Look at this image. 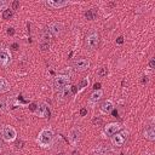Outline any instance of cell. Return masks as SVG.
Here are the masks:
<instances>
[{"label": "cell", "mask_w": 155, "mask_h": 155, "mask_svg": "<svg viewBox=\"0 0 155 155\" xmlns=\"http://www.w3.org/2000/svg\"><path fill=\"white\" fill-rule=\"evenodd\" d=\"M53 140H54V133H53V131L50 127L42 128L39 132L38 137H36V143L41 148H48V147H51L52 143H53Z\"/></svg>", "instance_id": "1"}, {"label": "cell", "mask_w": 155, "mask_h": 155, "mask_svg": "<svg viewBox=\"0 0 155 155\" xmlns=\"http://www.w3.org/2000/svg\"><path fill=\"white\" fill-rule=\"evenodd\" d=\"M1 137L6 142L11 143V142L16 140V138H17V131L15 130V127H12L10 125H5L2 127V130H1Z\"/></svg>", "instance_id": "2"}, {"label": "cell", "mask_w": 155, "mask_h": 155, "mask_svg": "<svg viewBox=\"0 0 155 155\" xmlns=\"http://www.w3.org/2000/svg\"><path fill=\"white\" fill-rule=\"evenodd\" d=\"M70 85V76L69 75H57L53 80V87L56 91H61L65 86Z\"/></svg>", "instance_id": "3"}, {"label": "cell", "mask_w": 155, "mask_h": 155, "mask_svg": "<svg viewBox=\"0 0 155 155\" xmlns=\"http://www.w3.org/2000/svg\"><path fill=\"white\" fill-rule=\"evenodd\" d=\"M90 61L87 58H79L76 59L74 63H73V68L75 71H79V73H82L85 70H87L90 68Z\"/></svg>", "instance_id": "4"}, {"label": "cell", "mask_w": 155, "mask_h": 155, "mask_svg": "<svg viewBox=\"0 0 155 155\" xmlns=\"http://www.w3.org/2000/svg\"><path fill=\"white\" fill-rule=\"evenodd\" d=\"M11 62H12V56L10 51L6 48H0V65L2 68H7L10 67Z\"/></svg>", "instance_id": "5"}, {"label": "cell", "mask_w": 155, "mask_h": 155, "mask_svg": "<svg viewBox=\"0 0 155 155\" xmlns=\"http://www.w3.org/2000/svg\"><path fill=\"white\" fill-rule=\"evenodd\" d=\"M63 30H64V24L62 22H52L48 24V31L51 33L52 36L62 35Z\"/></svg>", "instance_id": "6"}, {"label": "cell", "mask_w": 155, "mask_h": 155, "mask_svg": "<svg viewBox=\"0 0 155 155\" xmlns=\"http://www.w3.org/2000/svg\"><path fill=\"white\" fill-rule=\"evenodd\" d=\"M86 45H87L88 48L96 50L98 47V45H99V35L97 33H94V31L90 33L87 35V38H86Z\"/></svg>", "instance_id": "7"}, {"label": "cell", "mask_w": 155, "mask_h": 155, "mask_svg": "<svg viewBox=\"0 0 155 155\" xmlns=\"http://www.w3.org/2000/svg\"><path fill=\"white\" fill-rule=\"evenodd\" d=\"M127 134H128V132H126V131L115 133L114 136H111V144L115 145V147H121V145H124V143H125V140H126V138H127Z\"/></svg>", "instance_id": "8"}, {"label": "cell", "mask_w": 155, "mask_h": 155, "mask_svg": "<svg viewBox=\"0 0 155 155\" xmlns=\"http://www.w3.org/2000/svg\"><path fill=\"white\" fill-rule=\"evenodd\" d=\"M80 136H81V131L78 128V127H73L69 132H68V139H69V143L71 145H76L80 140Z\"/></svg>", "instance_id": "9"}, {"label": "cell", "mask_w": 155, "mask_h": 155, "mask_svg": "<svg viewBox=\"0 0 155 155\" xmlns=\"http://www.w3.org/2000/svg\"><path fill=\"white\" fill-rule=\"evenodd\" d=\"M121 130H122V126L120 124H117V122H110V124H108L104 127V133L107 136H110L111 137V136H114L115 133H117Z\"/></svg>", "instance_id": "10"}, {"label": "cell", "mask_w": 155, "mask_h": 155, "mask_svg": "<svg viewBox=\"0 0 155 155\" xmlns=\"http://www.w3.org/2000/svg\"><path fill=\"white\" fill-rule=\"evenodd\" d=\"M71 94H73V86L68 85L64 88H62L61 91H58V99L67 101V99H69V97H71Z\"/></svg>", "instance_id": "11"}, {"label": "cell", "mask_w": 155, "mask_h": 155, "mask_svg": "<svg viewBox=\"0 0 155 155\" xmlns=\"http://www.w3.org/2000/svg\"><path fill=\"white\" fill-rule=\"evenodd\" d=\"M46 5L51 8H63L65 6L69 5V1H65V0H47L46 1Z\"/></svg>", "instance_id": "12"}, {"label": "cell", "mask_w": 155, "mask_h": 155, "mask_svg": "<svg viewBox=\"0 0 155 155\" xmlns=\"http://www.w3.org/2000/svg\"><path fill=\"white\" fill-rule=\"evenodd\" d=\"M34 113H35V115L39 116V117H46V116H48V114H50L48 105H47L46 103H41L40 105L36 107V109H35Z\"/></svg>", "instance_id": "13"}, {"label": "cell", "mask_w": 155, "mask_h": 155, "mask_svg": "<svg viewBox=\"0 0 155 155\" xmlns=\"http://www.w3.org/2000/svg\"><path fill=\"white\" fill-rule=\"evenodd\" d=\"M102 97H103V91L102 90H94L91 93L90 98H88V103L92 104V105L93 104H97V102H99L102 99Z\"/></svg>", "instance_id": "14"}, {"label": "cell", "mask_w": 155, "mask_h": 155, "mask_svg": "<svg viewBox=\"0 0 155 155\" xmlns=\"http://www.w3.org/2000/svg\"><path fill=\"white\" fill-rule=\"evenodd\" d=\"M101 111L103 113V114H109V113H111V110L114 109V103L110 101V99H107V101H104V102H102V104H101Z\"/></svg>", "instance_id": "15"}, {"label": "cell", "mask_w": 155, "mask_h": 155, "mask_svg": "<svg viewBox=\"0 0 155 155\" xmlns=\"http://www.w3.org/2000/svg\"><path fill=\"white\" fill-rule=\"evenodd\" d=\"M143 136H144V138L148 139V140H151V142L155 140V128H154V125H153V124L149 125V126L144 130Z\"/></svg>", "instance_id": "16"}, {"label": "cell", "mask_w": 155, "mask_h": 155, "mask_svg": "<svg viewBox=\"0 0 155 155\" xmlns=\"http://www.w3.org/2000/svg\"><path fill=\"white\" fill-rule=\"evenodd\" d=\"M40 48L42 51H47L50 48V36L48 35H46V34L42 35V40L40 42Z\"/></svg>", "instance_id": "17"}, {"label": "cell", "mask_w": 155, "mask_h": 155, "mask_svg": "<svg viewBox=\"0 0 155 155\" xmlns=\"http://www.w3.org/2000/svg\"><path fill=\"white\" fill-rule=\"evenodd\" d=\"M10 91V82L5 78H0V93Z\"/></svg>", "instance_id": "18"}, {"label": "cell", "mask_w": 155, "mask_h": 155, "mask_svg": "<svg viewBox=\"0 0 155 155\" xmlns=\"http://www.w3.org/2000/svg\"><path fill=\"white\" fill-rule=\"evenodd\" d=\"M96 151L101 155H113V151L109 148H105L104 145H99L98 148H96Z\"/></svg>", "instance_id": "19"}, {"label": "cell", "mask_w": 155, "mask_h": 155, "mask_svg": "<svg viewBox=\"0 0 155 155\" xmlns=\"http://www.w3.org/2000/svg\"><path fill=\"white\" fill-rule=\"evenodd\" d=\"M12 16H13V11H12V8H8V7H7L6 10H4V11L1 12V17H2V19H5V21L11 19Z\"/></svg>", "instance_id": "20"}, {"label": "cell", "mask_w": 155, "mask_h": 155, "mask_svg": "<svg viewBox=\"0 0 155 155\" xmlns=\"http://www.w3.org/2000/svg\"><path fill=\"white\" fill-rule=\"evenodd\" d=\"M96 16H97V12H96L94 8H90L85 12V17H86L87 21H93L96 18Z\"/></svg>", "instance_id": "21"}, {"label": "cell", "mask_w": 155, "mask_h": 155, "mask_svg": "<svg viewBox=\"0 0 155 155\" xmlns=\"http://www.w3.org/2000/svg\"><path fill=\"white\" fill-rule=\"evenodd\" d=\"M88 84H90L88 78H85L84 80H81V81H80V84H79V88H80V91H81V90H84V88H86V87L88 86Z\"/></svg>", "instance_id": "22"}, {"label": "cell", "mask_w": 155, "mask_h": 155, "mask_svg": "<svg viewBox=\"0 0 155 155\" xmlns=\"http://www.w3.org/2000/svg\"><path fill=\"white\" fill-rule=\"evenodd\" d=\"M97 74H98V76H101V78L105 76V75L108 74V69H107V67H102V68L97 71Z\"/></svg>", "instance_id": "23"}, {"label": "cell", "mask_w": 155, "mask_h": 155, "mask_svg": "<svg viewBox=\"0 0 155 155\" xmlns=\"http://www.w3.org/2000/svg\"><path fill=\"white\" fill-rule=\"evenodd\" d=\"M92 124H93L94 126H101V125L103 124V119L99 117V116H97V117H94V119L92 120Z\"/></svg>", "instance_id": "24"}, {"label": "cell", "mask_w": 155, "mask_h": 155, "mask_svg": "<svg viewBox=\"0 0 155 155\" xmlns=\"http://www.w3.org/2000/svg\"><path fill=\"white\" fill-rule=\"evenodd\" d=\"M7 102L6 101H0V111L1 113H4V111H6L7 110Z\"/></svg>", "instance_id": "25"}, {"label": "cell", "mask_w": 155, "mask_h": 155, "mask_svg": "<svg viewBox=\"0 0 155 155\" xmlns=\"http://www.w3.org/2000/svg\"><path fill=\"white\" fill-rule=\"evenodd\" d=\"M7 6H8V1H6V0H0V10H6L7 8Z\"/></svg>", "instance_id": "26"}, {"label": "cell", "mask_w": 155, "mask_h": 155, "mask_svg": "<svg viewBox=\"0 0 155 155\" xmlns=\"http://www.w3.org/2000/svg\"><path fill=\"white\" fill-rule=\"evenodd\" d=\"M149 68L150 69H154L155 68V58H150V61H149Z\"/></svg>", "instance_id": "27"}, {"label": "cell", "mask_w": 155, "mask_h": 155, "mask_svg": "<svg viewBox=\"0 0 155 155\" xmlns=\"http://www.w3.org/2000/svg\"><path fill=\"white\" fill-rule=\"evenodd\" d=\"M19 7V1H13L12 2V10H17Z\"/></svg>", "instance_id": "28"}, {"label": "cell", "mask_w": 155, "mask_h": 155, "mask_svg": "<svg viewBox=\"0 0 155 155\" xmlns=\"http://www.w3.org/2000/svg\"><path fill=\"white\" fill-rule=\"evenodd\" d=\"M87 114V109L86 108H81L80 109V116H85Z\"/></svg>", "instance_id": "29"}, {"label": "cell", "mask_w": 155, "mask_h": 155, "mask_svg": "<svg viewBox=\"0 0 155 155\" xmlns=\"http://www.w3.org/2000/svg\"><path fill=\"white\" fill-rule=\"evenodd\" d=\"M7 34H8V35H13V34H15V29H13V28H8V29H7Z\"/></svg>", "instance_id": "30"}, {"label": "cell", "mask_w": 155, "mask_h": 155, "mask_svg": "<svg viewBox=\"0 0 155 155\" xmlns=\"http://www.w3.org/2000/svg\"><path fill=\"white\" fill-rule=\"evenodd\" d=\"M22 145H23V142H22V140H19V142H17V143H16V148H17V149L22 148Z\"/></svg>", "instance_id": "31"}, {"label": "cell", "mask_w": 155, "mask_h": 155, "mask_svg": "<svg viewBox=\"0 0 155 155\" xmlns=\"http://www.w3.org/2000/svg\"><path fill=\"white\" fill-rule=\"evenodd\" d=\"M116 42H117V44H122V42H124V38H122V36H119L117 40H116Z\"/></svg>", "instance_id": "32"}, {"label": "cell", "mask_w": 155, "mask_h": 155, "mask_svg": "<svg viewBox=\"0 0 155 155\" xmlns=\"http://www.w3.org/2000/svg\"><path fill=\"white\" fill-rule=\"evenodd\" d=\"M11 47H12V50H18V44H16V42H15V44H12V46H11Z\"/></svg>", "instance_id": "33"}, {"label": "cell", "mask_w": 155, "mask_h": 155, "mask_svg": "<svg viewBox=\"0 0 155 155\" xmlns=\"http://www.w3.org/2000/svg\"><path fill=\"white\" fill-rule=\"evenodd\" d=\"M29 108H30V110H34V111H35V109H36V105H35V104H31Z\"/></svg>", "instance_id": "34"}, {"label": "cell", "mask_w": 155, "mask_h": 155, "mask_svg": "<svg viewBox=\"0 0 155 155\" xmlns=\"http://www.w3.org/2000/svg\"><path fill=\"white\" fill-rule=\"evenodd\" d=\"M99 86H101V84H96L94 85V90H99Z\"/></svg>", "instance_id": "35"}, {"label": "cell", "mask_w": 155, "mask_h": 155, "mask_svg": "<svg viewBox=\"0 0 155 155\" xmlns=\"http://www.w3.org/2000/svg\"><path fill=\"white\" fill-rule=\"evenodd\" d=\"M71 155H79V151H76V150H74V151L71 153Z\"/></svg>", "instance_id": "36"}, {"label": "cell", "mask_w": 155, "mask_h": 155, "mask_svg": "<svg viewBox=\"0 0 155 155\" xmlns=\"http://www.w3.org/2000/svg\"><path fill=\"white\" fill-rule=\"evenodd\" d=\"M1 145H2V138H1V136H0V148H1Z\"/></svg>", "instance_id": "37"}, {"label": "cell", "mask_w": 155, "mask_h": 155, "mask_svg": "<svg viewBox=\"0 0 155 155\" xmlns=\"http://www.w3.org/2000/svg\"><path fill=\"white\" fill-rule=\"evenodd\" d=\"M57 155H65V154H64V153H58Z\"/></svg>", "instance_id": "38"}, {"label": "cell", "mask_w": 155, "mask_h": 155, "mask_svg": "<svg viewBox=\"0 0 155 155\" xmlns=\"http://www.w3.org/2000/svg\"><path fill=\"white\" fill-rule=\"evenodd\" d=\"M147 155H149V154H147Z\"/></svg>", "instance_id": "39"}]
</instances>
